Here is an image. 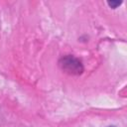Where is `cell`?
Masks as SVG:
<instances>
[{
	"instance_id": "obj_1",
	"label": "cell",
	"mask_w": 127,
	"mask_h": 127,
	"mask_svg": "<svg viewBox=\"0 0 127 127\" xmlns=\"http://www.w3.org/2000/svg\"><path fill=\"white\" fill-rule=\"evenodd\" d=\"M60 66L64 71L69 74H79L83 70L81 63L72 56L62 58V60L60 61Z\"/></svg>"
},
{
	"instance_id": "obj_2",
	"label": "cell",
	"mask_w": 127,
	"mask_h": 127,
	"mask_svg": "<svg viewBox=\"0 0 127 127\" xmlns=\"http://www.w3.org/2000/svg\"><path fill=\"white\" fill-rule=\"evenodd\" d=\"M107 4H108L111 8H116L117 6H119V5L121 4V1H120V2H113V1H111V2H110V1H108V2H107Z\"/></svg>"
},
{
	"instance_id": "obj_3",
	"label": "cell",
	"mask_w": 127,
	"mask_h": 127,
	"mask_svg": "<svg viewBox=\"0 0 127 127\" xmlns=\"http://www.w3.org/2000/svg\"><path fill=\"white\" fill-rule=\"evenodd\" d=\"M110 127H114V126H110Z\"/></svg>"
}]
</instances>
